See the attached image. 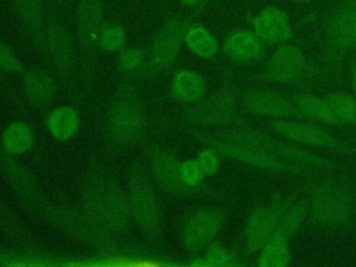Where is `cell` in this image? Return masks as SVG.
<instances>
[{"label": "cell", "instance_id": "4fadbf2b", "mask_svg": "<svg viewBox=\"0 0 356 267\" xmlns=\"http://www.w3.org/2000/svg\"><path fill=\"white\" fill-rule=\"evenodd\" d=\"M145 120L139 107L129 100L115 102L108 117L110 136L117 142H129L140 135Z\"/></svg>", "mask_w": 356, "mask_h": 267}, {"label": "cell", "instance_id": "4316f807", "mask_svg": "<svg viewBox=\"0 0 356 267\" xmlns=\"http://www.w3.org/2000/svg\"><path fill=\"white\" fill-rule=\"evenodd\" d=\"M33 132L31 127L22 121L11 122L1 135L3 149L13 156L24 154L33 146Z\"/></svg>", "mask_w": 356, "mask_h": 267}, {"label": "cell", "instance_id": "d6a6232c", "mask_svg": "<svg viewBox=\"0 0 356 267\" xmlns=\"http://www.w3.org/2000/svg\"><path fill=\"white\" fill-rule=\"evenodd\" d=\"M97 44L108 51L121 50L125 44V31L117 24H103L97 36Z\"/></svg>", "mask_w": 356, "mask_h": 267}, {"label": "cell", "instance_id": "ac0fdd59", "mask_svg": "<svg viewBox=\"0 0 356 267\" xmlns=\"http://www.w3.org/2000/svg\"><path fill=\"white\" fill-rule=\"evenodd\" d=\"M291 100L302 120L324 125H339V121L324 96L312 92H296L291 96Z\"/></svg>", "mask_w": 356, "mask_h": 267}, {"label": "cell", "instance_id": "d590c367", "mask_svg": "<svg viewBox=\"0 0 356 267\" xmlns=\"http://www.w3.org/2000/svg\"><path fill=\"white\" fill-rule=\"evenodd\" d=\"M145 60V54L139 49H127L120 54V68L124 72L136 71Z\"/></svg>", "mask_w": 356, "mask_h": 267}, {"label": "cell", "instance_id": "cb8c5ba5", "mask_svg": "<svg viewBox=\"0 0 356 267\" xmlns=\"http://www.w3.org/2000/svg\"><path fill=\"white\" fill-rule=\"evenodd\" d=\"M172 95L185 103H196L206 93V82L202 75L192 70H179L171 83Z\"/></svg>", "mask_w": 356, "mask_h": 267}, {"label": "cell", "instance_id": "6da1fadb", "mask_svg": "<svg viewBox=\"0 0 356 267\" xmlns=\"http://www.w3.org/2000/svg\"><path fill=\"white\" fill-rule=\"evenodd\" d=\"M307 218L321 229H349L356 222V185L342 177L324 172L306 185Z\"/></svg>", "mask_w": 356, "mask_h": 267}, {"label": "cell", "instance_id": "52a82bcc", "mask_svg": "<svg viewBox=\"0 0 356 267\" xmlns=\"http://www.w3.org/2000/svg\"><path fill=\"white\" fill-rule=\"evenodd\" d=\"M186 118L200 125L243 127L245 120L238 110V97L232 88H222L206 99H200L188 110Z\"/></svg>", "mask_w": 356, "mask_h": 267}, {"label": "cell", "instance_id": "8d00e7d4", "mask_svg": "<svg viewBox=\"0 0 356 267\" xmlns=\"http://www.w3.org/2000/svg\"><path fill=\"white\" fill-rule=\"evenodd\" d=\"M0 68L8 72H19L22 70L19 60L3 44H0Z\"/></svg>", "mask_w": 356, "mask_h": 267}, {"label": "cell", "instance_id": "3957f363", "mask_svg": "<svg viewBox=\"0 0 356 267\" xmlns=\"http://www.w3.org/2000/svg\"><path fill=\"white\" fill-rule=\"evenodd\" d=\"M202 139L210 147L216 149L221 154V157H227L229 160H234L236 163H241V164H245L252 168L261 170V171L298 175V177H318L321 172H332V171H325V170L316 168L312 165L288 161L278 156L261 152L259 149H254V147H250L246 145L229 142V140L221 139L214 135L202 136Z\"/></svg>", "mask_w": 356, "mask_h": 267}, {"label": "cell", "instance_id": "d6986e66", "mask_svg": "<svg viewBox=\"0 0 356 267\" xmlns=\"http://www.w3.org/2000/svg\"><path fill=\"white\" fill-rule=\"evenodd\" d=\"M49 54L61 72H68L74 63L72 40L68 31L58 22H50L46 29Z\"/></svg>", "mask_w": 356, "mask_h": 267}, {"label": "cell", "instance_id": "2e32d148", "mask_svg": "<svg viewBox=\"0 0 356 267\" xmlns=\"http://www.w3.org/2000/svg\"><path fill=\"white\" fill-rule=\"evenodd\" d=\"M131 216L129 199L121 186L117 182H107L103 206L104 224L114 231H122L128 227Z\"/></svg>", "mask_w": 356, "mask_h": 267}, {"label": "cell", "instance_id": "ab89813d", "mask_svg": "<svg viewBox=\"0 0 356 267\" xmlns=\"http://www.w3.org/2000/svg\"><path fill=\"white\" fill-rule=\"evenodd\" d=\"M345 154H349V156H355L356 157V145H349L348 143V149H346V153Z\"/></svg>", "mask_w": 356, "mask_h": 267}, {"label": "cell", "instance_id": "277c9868", "mask_svg": "<svg viewBox=\"0 0 356 267\" xmlns=\"http://www.w3.org/2000/svg\"><path fill=\"white\" fill-rule=\"evenodd\" d=\"M325 63L337 71L342 60L356 50V0H338L324 26Z\"/></svg>", "mask_w": 356, "mask_h": 267}, {"label": "cell", "instance_id": "7402d4cb", "mask_svg": "<svg viewBox=\"0 0 356 267\" xmlns=\"http://www.w3.org/2000/svg\"><path fill=\"white\" fill-rule=\"evenodd\" d=\"M54 224L63 228L70 235L82 241H89L97 234V224H95L86 214H81L76 210L67 207H56L51 211Z\"/></svg>", "mask_w": 356, "mask_h": 267}, {"label": "cell", "instance_id": "e575fe53", "mask_svg": "<svg viewBox=\"0 0 356 267\" xmlns=\"http://www.w3.org/2000/svg\"><path fill=\"white\" fill-rule=\"evenodd\" d=\"M196 160L200 164L204 175L209 177V175H214L218 171L220 163H221V154L216 149L209 146L197 153Z\"/></svg>", "mask_w": 356, "mask_h": 267}, {"label": "cell", "instance_id": "7a4b0ae2", "mask_svg": "<svg viewBox=\"0 0 356 267\" xmlns=\"http://www.w3.org/2000/svg\"><path fill=\"white\" fill-rule=\"evenodd\" d=\"M213 135L218 136L221 139L229 140V142H235V143H241V145H246V146L259 149L261 152L278 156L288 161L312 165V167L321 168L325 171H338V170H343L348 167L345 163L332 160L330 157L320 156V154L313 153L302 146L293 145L292 142L280 140L268 132L249 128L246 125L232 127V128L216 132Z\"/></svg>", "mask_w": 356, "mask_h": 267}, {"label": "cell", "instance_id": "d4e9b609", "mask_svg": "<svg viewBox=\"0 0 356 267\" xmlns=\"http://www.w3.org/2000/svg\"><path fill=\"white\" fill-rule=\"evenodd\" d=\"M184 42L186 47L200 58H213L220 50L217 38L200 24H193L185 29Z\"/></svg>", "mask_w": 356, "mask_h": 267}, {"label": "cell", "instance_id": "30bf717a", "mask_svg": "<svg viewBox=\"0 0 356 267\" xmlns=\"http://www.w3.org/2000/svg\"><path fill=\"white\" fill-rule=\"evenodd\" d=\"M250 29L264 42L266 46H278L291 42L293 26L285 10L275 4H268L249 17Z\"/></svg>", "mask_w": 356, "mask_h": 267}, {"label": "cell", "instance_id": "e0dca14e", "mask_svg": "<svg viewBox=\"0 0 356 267\" xmlns=\"http://www.w3.org/2000/svg\"><path fill=\"white\" fill-rule=\"evenodd\" d=\"M107 182L104 181L102 172L96 168L88 171L83 178L81 196H82V206L85 214L97 225L104 222L103 220V206H104V196H106Z\"/></svg>", "mask_w": 356, "mask_h": 267}, {"label": "cell", "instance_id": "8fae6325", "mask_svg": "<svg viewBox=\"0 0 356 267\" xmlns=\"http://www.w3.org/2000/svg\"><path fill=\"white\" fill-rule=\"evenodd\" d=\"M224 220V213L217 209H203L193 213L182 231L184 246L192 253L206 249L220 232Z\"/></svg>", "mask_w": 356, "mask_h": 267}, {"label": "cell", "instance_id": "4dcf8cb0", "mask_svg": "<svg viewBox=\"0 0 356 267\" xmlns=\"http://www.w3.org/2000/svg\"><path fill=\"white\" fill-rule=\"evenodd\" d=\"M200 263L207 266H214V267H229V266L238 264L239 260H238V256L229 249H227L224 245L218 242H210L206 246L204 256Z\"/></svg>", "mask_w": 356, "mask_h": 267}, {"label": "cell", "instance_id": "1f68e13d", "mask_svg": "<svg viewBox=\"0 0 356 267\" xmlns=\"http://www.w3.org/2000/svg\"><path fill=\"white\" fill-rule=\"evenodd\" d=\"M4 170L7 171L10 182L14 185L15 191H18L25 197H32L36 192V185L33 182V178L29 175L26 170L22 168V165L17 163H8L4 165Z\"/></svg>", "mask_w": 356, "mask_h": 267}, {"label": "cell", "instance_id": "5bb4252c", "mask_svg": "<svg viewBox=\"0 0 356 267\" xmlns=\"http://www.w3.org/2000/svg\"><path fill=\"white\" fill-rule=\"evenodd\" d=\"M222 51L231 61L248 64L264 57L266 44L252 29L241 28L225 36L222 42Z\"/></svg>", "mask_w": 356, "mask_h": 267}, {"label": "cell", "instance_id": "ba28073f", "mask_svg": "<svg viewBox=\"0 0 356 267\" xmlns=\"http://www.w3.org/2000/svg\"><path fill=\"white\" fill-rule=\"evenodd\" d=\"M270 129L288 142L299 146L325 149L337 153H346L348 143L337 139L330 132L323 129L320 124L302 120V118H284L271 120Z\"/></svg>", "mask_w": 356, "mask_h": 267}, {"label": "cell", "instance_id": "83f0119b", "mask_svg": "<svg viewBox=\"0 0 356 267\" xmlns=\"http://www.w3.org/2000/svg\"><path fill=\"white\" fill-rule=\"evenodd\" d=\"M24 89L26 97L33 104L44 106L53 99L56 85L49 75L40 71H29L24 78Z\"/></svg>", "mask_w": 356, "mask_h": 267}, {"label": "cell", "instance_id": "f35d334b", "mask_svg": "<svg viewBox=\"0 0 356 267\" xmlns=\"http://www.w3.org/2000/svg\"><path fill=\"white\" fill-rule=\"evenodd\" d=\"M179 1L188 7H195V6L200 4L203 0H179Z\"/></svg>", "mask_w": 356, "mask_h": 267}, {"label": "cell", "instance_id": "44dd1931", "mask_svg": "<svg viewBox=\"0 0 356 267\" xmlns=\"http://www.w3.org/2000/svg\"><path fill=\"white\" fill-rule=\"evenodd\" d=\"M291 241L286 234L277 231L268 238V241L257 252L256 264L259 267H286L291 264L293 253L291 248Z\"/></svg>", "mask_w": 356, "mask_h": 267}, {"label": "cell", "instance_id": "ffe728a7", "mask_svg": "<svg viewBox=\"0 0 356 267\" xmlns=\"http://www.w3.org/2000/svg\"><path fill=\"white\" fill-rule=\"evenodd\" d=\"M154 177L164 191L172 195H185L191 188L185 185L179 172V163L168 153L157 152L152 156Z\"/></svg>", "mask_w": 356, "mask_h": 267}, {"label": "cell", "instance_id": "484cf974", "mask_svg": "<svg viewBox=\"0 0 356 267\" xmlns=\"http://www.w3.org/2000/svg\"><path fill=\"white\" fill-rule=\"evenodd\" d=\"M46 125L53 138L58 140H67L76 134L79 128V115L75 108L61 106L49 114Z\"/></svg>", "mask_w": 356, "mask_h": 267}, {"label": "cell", "instance_id": "5b68a950", "mask_svg": "<svg viewBox=\"0 0 356 267\" xmlns=\"http://www.w3.org/2000/svg\"><path fill=\"white\" fill-rule=\"evenodd\" d=\"M314 67L306 53L291 42L275 46L256 79L273 85H303L313 78Z\"/></svg>", "mask_w": 356, "mask_h": 267}, {"label": "cell", "instance_id": "603a6c76", "mask_svg": "<svg viewBox=\"0 0 356 267\" xmlns=\"http://www.w3.org/2000/svg\"><path fill=\"white\" fill-rule=\"evenodd\" d=\"M76 25L81 42L83 44L97 42L99 32L103 26L102 0H79L76 10Z\"/></svg>", "mask_w": 356, "mask_h": 267}, {"label": "cell", "instance_id": "9a60e30c", "mask_svg": "<svg viewBox=\"0 0 356 267\" xmlns=\"http://www.w3.org/2000/svg\"><path fill=\"white\" fill-rule=\"evenodd\" d=\"M184 35H185V31L177 19L168 21L160 29V32L156 35L153 40L152 53H150L152 63L159 68H164L170 65L175 60L181 49V44L184 42Z\"/></svg>", "mask_w": 356, "mask_h": 267}, {"label": "cell", "instance_id": "8992f818", "mask_svg": "<svg viewBox=\"0 0 356 267\" xmlns=\"http://www.w3.org/2000/svg\"><path fill=\"white\" fill-rule=\"evenodd\" d=\"M293 199L291 196L274 195L268 202L256 206L248 216L243 234V250L248 256L257 254L261 246L277 231L286 206Z\"/></svg>", "mask_w": 356, "mask_h": 267}, {"label": "cell", "instance_id": "60d3db41", "mask_svg": "<svg viewBox=\"0 0 356 267\" xmlns=\"http://www.w3.org/2000/svg\"><path fill=\"white\" fill-rule=\"evenodd\" d=\"M53 1H56V3H58V4H65V3H67V0H53Z\"/></svg>", "mask_w": 356, "mask_h": 267}, {"label": "cell", "instance_id": "f1b7e54d", "mask_svg": "<svg viewBox=\"0 0 356 267\" xmlns=\"http://www.w3.org/2000/svg\"><path fill=\"white\" fill-rule=\"evenodd\" d=\"M324 97L339 121V125L356 127V100L352 93L338 90L330 92Z\"/></svg>", "mask_w": 356, "mask_h": 267}, {"label": "cell", "instance_id": "74e56055", "mask_svg": "<svg viewBox=\"0 0 356 267\" xmlns=\"http://www.w3.org/2000/svg\"><path fill=\"white\" fill-rule=\"evenodd\" d=\"M348 74L350 83V93L356 100V57H350L348 61Z\"/></svg>", "mask_w": 356, "mask_h": 267}, {"label": "cell", "instance_id": "b9f144b4", "mask_svg": "<svg viewBox=\"0 0 356 267\" xmlns=\"http://www.w3.org/2000/svg\"><path fill=\"white\" fill-rule=\"evenodd\" d=\"M293 1H296V3H309L312 0H293Z\"/></svg>", "mask_w": 356, "mask_h": 267}, {"label": "cell", "instance_id": "7c38bea8", "mask_svg": "<svg viewBox=\"0 0 356 267\" xmlns=\"http://www.w3.org/2000/svg\"><path fill=\"white\" fill-rule=\"evenodd\" d=\"M129 206L135 221L145 229H153L160 222V207L147 181L138 172L132 178Z\"/></svg>", "mask_w": 356, "mask_h": 267}, {"label": "cell", "instance_id": "836d02e7", "mask_svg": "<svg viewBox=\"0 0 356 267\" xmlns=\"http://www.w3.org/2000/svg\"><path fill=\"white\" fill-rule=\"evenodd\" d=\"M179 172H181L182 181L189 188L197 186L203 181V178L206 177L196 159L179 163Z\"/></svg>", "mask_w": 356, "mask_h": 267}, {"label": "cell", "instance_id": "9c48e42d", "mask_svg": "<svg viewBox=\"0 0 356 267\" xmlns=\"http://www.w3.org/2000/svg\"><path fill=\"white\" fill-rule=\"evenodd\" d=\"M243 110L256 117L270 120L300 118L291 97L273 89H249L242 96Z\"/></svg>", "mask_w": 356, "mask_h": 267}, {"label": "cell", "instance_id": "f546056e", "mask_svg": "<svg viewBox=\"0 0 356 267\" xmlns=\"http://www.w3.org/2000/svg\"><path fill=\"white\" fill-rule=\"evenodd\" d=\"M14 7L18 17L31 32L38 33L42 31V25H43L42 0H14Z\"/></svg>", "mask_w": 356, "mask_h": 267}]
</instances>
